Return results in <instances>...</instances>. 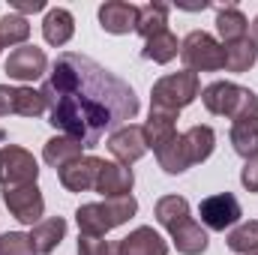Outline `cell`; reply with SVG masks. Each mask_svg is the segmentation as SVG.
I'll use <instances>...</instances> for the list:
<instances>
[{
    "label": "cell",
    "mask_w": 258,
    "mask_h": 255,
    "mask_svg": "<svg viewBox=\"0 0 258 255\" xmlns=\"http://www.w3.org/2000/svg\"><path fill=\"white\" fill-rule=\"evenodd\" d=\"M141 54H144L147 60H153V63H171V60L180 54V42H177V36H174L171 30H162V33L144 39Z\"/></svg>",
    "instance_id": "cell-26"
},
{
    "label": "cell",
    "mask_w": 258,
    "mask_h": 255,
    "mask_svg": "<svg viewBox=\"0 0 258 255\" xmlns=\"http://www.w3.org/2000/svg\"><path fill=\"white\" fill-rule=\"evenodd\" d=\"M201 102L210 114L216 117H228V120H240V117H252L258 114V96L255 90L240 87L234 81H213L201 90Z\"/></svg>",
    "instance_id": "cell-3"
},
{
    "label": "cell",
    "mask_w": 258,
    "mask_h": 255,
    "mask_svg": "<svg viewBox=\"0 0 258 255\" xmlns=\"http://www.w3.org/2000/svg\"><path fill=\"white\" fill-rule=\"evenodd\" d=\"M108 153L120 162V165H132L147 153V141H144V126L138 123H126V126L114 129L105 141Z\"/></svg>",
    "instance_id": "cell-10"
},
{
    "label": "cell",
    "mask_w": 258,
    "mask_h": 255,
    "mask_svg": "<svg viewBox=\"0 0 258 255\" xmlns=\"http://www.w3.org/2000/svg\"><path fill=\"white\" fill-rule=\"evenodd\" d=\"M153 216H156V222L168 231V228H174L177 222H183V219L189 216V201H186L183 195H162V198L156 201V207H153Z\"/></svg>",
    "instance_id": "cell-27"
},
{
    "label": "cell",
    "mask_w": 258,
    "mask_h": 255,
    "mask_svg": "<svg viewBox=\"0 0 258 255\" xmlns=\"http://www.w3.org/2000/svg\"><path fill=\"white\" fill-rule=\"evenodd\" d=\"M132 186H135V174H132L129 165L105 162V159H102V168H99V177H96V186H93L102 198H123V195H132Z\"/></svg>",
    "instance_id": "cell-13"
},
{
    "label": "cell",
    "mask_w": 258,
    "mask_h": 255,
    "mask_svg": "<svg viewBox=\"0 0 258 255\" xmlns=\"http://www.w3.org/2000/svg\"><path fill=\"white\" fill-rule=\"evenodd\" d=\"M3 72L12 78V81H36L48 72V57L39 45H18L9 51L6 63H3Z\"/></svg>",
    "instance_id": "cell-9"
},
{
    "label": "cell",
    "mask_w": 258,
    "mask_h": 255,
    "mask_svg": "<svg viewBox=\"0 0 258 255\" xmlns=\"http://www.w3.org/2000/svg\"><path fill=\"white\" fill-rule=\"evenodd\" d=\"M30 39V24L18 12H6L0 18V45H27Z\"/></svg>",
    "instance_id": "cell-28"
},
{
    "label": "cell",
    "mask_w": 258,
    "mask_h": 255,
    "mask_svg": "<svg viewBox=\"0 0 258 255\" xmlns=\"http://www.w3.org/2000/svg\"><path fill=\"white\" fill-rule=\"evenodd\" d=\"M228 141H231V147H234L237 156L255 159L258 156V114L234 120L231 123V132H228Z\"/></svg>",
    "instance_id": "cell-19"
},
{
    "label": "cell",
    "mask_w": 258,
    "mask_h": 255,
    "mask_svg": "<svg viewBox=\"0 0 258 255\" xmlns=\"http://www.w3.org/2000/svg\"><path fill=\"white\" fill-rule=\"evenodd\" d=\"M222 51H225V69H228V72H249L258 60V45L249 36L222 45Z\"/></svg>",
    "instance_id": "cell-25"
},
{
    "label": "cell",
    "mask_w": 258,
    "mask_h": 255,
    "mask_svg": "<svg viewBox=\"0 0 258 255\" xmlns=\"http://www.w3.org/2000/svg\"><path fill=\"white\" fill-rule=\"evenodd\" d=\"M249 255H258V252H249Z\"/></svg>",
    "instance_id": "cell-37"
},
{
    "label": "cell",
    "mask_w": 258,
    "mask_h": 255,
    "mask_svg": "<svg viewBox=\"0 0 258 255\" xmlns=\"http://www.w3.org/2000/svg\"><path fill=\"white\" fill-rule=\"evenodd\" d=\"M201 93V78L183 69V72H171L162 75L153 90H150V108L153 111H168V114H180L186 105H192L195 96Z\"/></svg>",
    "instance_id": "cell-4"
},
{
    "label": "cell",
    "mask_w": 258,
    "mask_h": 255,
    "mask_svg": "<svg viewBox=\"0 0 258 255\" xmlns=\"http://www.w3.org/2000/svg\"><path fill=\"white\" fill-rule=\"evenodd\" d=\"M249 39H252V42L258 45V15H255V21L249 24Z\"/></svg>",
    "instance_id": "cell-36"
},
{
    "label": "cell",
    "mask_w": 258,
    "mask_h": 255,
    "mask_svg": "<svg viewBox=\"0 0 258 255\" xmlns=\"http://www.w3.org/2000/svg\"><path fill=\"white\" fill-rule=\"evenodd\" d=\"M135 213H138V201H135L132 195H123V198H102V201L81 204V207L75 210L78 234H87V237H105L111 228L126 225Z\"/></svg>",
    "instance_id": "cell-2"
},
{
    "label": "cell",
    "mask_w": 258,
    "mask_h": 255,
    "mask_svg": "<svg viewBox=\"0 0 258 255\" xmlns=\"http://www.w3.org/2000/svg\"><path fill=\"white\" fill-rule=\"evenodd\" d=\"M12 9H15L18 15H24V12H42V9H45V3H42V0H27V3H18V0H15V3H12Z\"/></svg>",
    "instance_id": "cell-35"
},
{
    "label": "cell",
    "mask_w": 258,
    "mask_h": 255,
    "mask_svg": "<svg viewBox=\"0 0 258 255\" xmlns=\"http://www.w3.org/2000/svg\"><path fill=\"white\" fill-rule=\"evenodd\" d=\"M45 96L42 90H33V87H15V114L21 117H39L45 114Z\"/></svg>",
    "instance_id": "cell-30"
},
{
    "label": "cell",
    "mask_w": 258,
    "mask_h": 255,
    "mask_svg": "<svg viewBox=\"0 0 258 255\" xmlns=\"http://www.w3.org/2000/svg\"><path fill=\"white\" fill-rule=\"evenodd\" d=\"M9 114H15V87L0 84V117H9Z\"/></svg>",
    "instance_id": "cell-34"
},
{
    "label": "cell",
    "mask_w": 258,
    "mask_h": 255,
    "mask_svg": "<svg viewBox=\"0 0 258 255\" xmlns=\"http://www.w3.org/2000/svg\"><path fill=\"white\" fill-rule=\"evenodd\" d=\"M81 150H84L81 141H75V138H69V135H54V138L45 141V147H42V159H45L51 168L60 171V168L69 165V162L81 159Z\"/></svg>",
    "instance_id": "cell-20"
},
{
    "label": "cell",
    "mask_w": 258,
    "mask_h": 255,
    "mask_svg": "<svg viewBox=\"0 0 258 255\" xmlns=\"http://www.w3.org/2000/svg\"><path fill=\"white\" fill-rule=\"evenodd\" d=\"M0 48H3V45H0Z\"/></svg>",
    "instance_id": "cell-38"
},
{
    "label": "cell",
    "mask_w": 258,
    "mask_h": 255,
    "mask_svg": "<svg viewBox=\"0 0 258 255\" xmlns=\"http://www.w3.org/2000/svg\"><path fill=\"white\" fill-rule=\"evenodd\" d=\"M138 24V6L126 0H108L99 6V27L111 36H123L132 33Z\"/></svg>",
    "instance_id": "cell-12"
},
{
    "label": "cell",
    "mask_w": 258,
    "mask_h": 255,
    "mask_svg": "<svg viewBox=\"0 0 258 255\" xmlns=\"http://www.w3.org/2000/svg\"><path fill=\"white\" fill-rule=\"evenodd\" d=\"M198 213H201V225L210 228V231L234 228V225L240 222V216H243L240 201H237V195H231V192H216V195L204 198L201 207H198Z\"/></svg>",
    "instance_id": "cell-7"
},
{
    "label": "cell",
    "mask_w": 258,
    "mask_h": 255,
    "mask_svg": "<svg viewBox=\"0 0 258 255\" xmlns=\"http://www.w3.org/2000/svg\"><path fill=\"white\" fill-rule=\"evenodd\" d=\"M120 255H168V243L150 225H138L120 240Z\"/></svg>",
    "instance_id": "cell-14"
},
{
    "label": "cell",
    "mask_w": 258,
    "mask_h": 255,
    "mask_svg": "<svg viewBox=\"0 0 258 255\" xmlns=\"http://www.w3.org/2000/svg\"><path fill=\"white\" fill-rule=\"evenodd\" d=\"M174 246L180 255H201L207 249L210 237H207V228H201V222H195L192 216H186L183 222H177L174 228H168Z\"/></svg>",
    "instance_id": "cell-15"
},
{
    "label": "cell",
    "mask_w": 258,
    "mask_h": 255,
    "mask_svg": "<svg viewBox=\"0 0 258 255\" xmlns=\"http://www.w3.org/2000/svg\"><path fill=\"white\" fill-rule=\"evenodd\" d=\"M42 36H45V42L54 45V48L66 45V42L75 36V18H72V12L63 9V6L48 9V12H45V21H42Z\"/></svg>",
    "instance_id": "cell-18"
},
{
    "label": "cell",
    "mask_w": 258,
    "mask_h": 255,
    "mask_svg": "<svg viewBox=\"0 0 258 255\" xmlns=\"http://www.w3.org/2000/svg\"><path fill=\"white\" fill-rule=\"evenodd\" d=\"M3 204L9 207V213H12L21 225H30V228H33L36 222H42L45 198H42V189H39L36 183L3 189Z\"/></svg>",
    "instance_id": "cell-8"
},
{
    "label": "cell",
    "mask_w": 258,
    "mask_h": 255,
    "mask_svg": "<svg viewBox=\"0 0 258 255\" xmlns=\"http://www.w3.org/2000/svg\"><path fill=\"white\" fill-rule=\"evenodd\" d=\"M78 255H120V240L117 243H108L102 237H87V234H78Z\"/></svg>",
    "instance_id": "cell-32"
},
{
    "label": "cell",
    "mask_w": 258,
    "mask_h": 255,
    "mask_svg": "<svg viewBox=\"0 0 258 255\" xmlns=\"http://www.w3.org/2000/svg\"><path fill=\"white\" fill-rule=\"evenodd\" d=\"M240 183L246 192H258V156L246 159V165L240 168Z\"/></svg>",
    "instance_id": "cell-33"
},
{
    "label": "cell",
    "mask_w": 258,
    "mask_h": 255,
    "mask_svg": "<svg viewBox=\"0 0 258 255\" xmlns=\"http://www.w3.org/2000/svg\"><path fill=\"white\" fill-rule=\"evenodd\" d=\"M66 237V219L63 216H51V219H42L30 228V243H33V252L36 255H51Z\"/></svg>",
    "instance_id": "cell-16"
},
{
    "label": "cell",
    "mask_w": 258,
    "mask_h": 255,
    "mask_svg": "<svg viewBox=\"0 0 258 255\" xmlns=\"http://www.w3.org/2000/svg\"><path fill=\"white\" fill-rule=\"evenodd\" d=\"M180 60L189 72H219L225 69V51L222 42L216 36H210L207 30H192L183 42H180Z\"/></svg>",
    "instance_id": "cell-5"
},
{
    "label": "cell",
    "mask_w": 258,
    "mask_h": 255,
    "mask_svg": "<svg viewBox=\"0 0 258 255\" xmlns=\"http://www.w3.org/2000/svg\"><path fill=\"white\" fill-rule=\"evenodd\" d=\"M228 249L237 255H249L258 252V222L249 219V222H240L228 231Z\"/></svg>",
    "instance_id": "cell-29"
},
{
    "label": "cell",
    "mask_w": 258,
    "mask_h": 255,
    "mask_svg": "<svg viewBox=\"0 0 258 255\" xmlns=\"http://www.w3.org/2000/svg\"><path fill=\"white\" fill-rule=\"evenodd\" d=\"M48 123L60 135L99 147L105 132L126 126L138 114V96L120 75L96 63L87 54L63 51L42 81Z\"/></svg>",
    "instance_id": "cell-1"
},
{
    "label": "cell",
    "mask_w": 258,
    "mask_h": 255,
    "mask_svg": "<svg viewBox=\"0 0 258 255\" xmlns=\"http://www.w3.org/2000/svg\"><path fill=\"white\" fill-rule=\"evenodd\" d=\"M183 141H186V153H189V162L198 165L204 159H210L213 147H216V132L204 123H195L183 132Z\"/></svg>",
    "instance_id": "cell-22"
},
{
    "label": "cell",
    "mask_w": 258,
    "mask_h": 255,
    "mask_svg": "<svg viewBox=\"0 0 258 255\" xmlns=\"http://www.w3.org/2000/svg\"><path fill=\"white\" fill-rule=\"evenodd\" d=\"M156 162H159V168L165 171V174H183L186 168H192V162H189V153H186V141H183V135L177 132L159 153H156Z\"/></svg>",
    "instance_id": "cell-24"
},
{
    "label": "cell",
    "mask_w": 258,
    "mask_h": 255,
    "mask_svg": "<svg viewBox=\"0 0 258 255\" xmlns=\"http://www.w3.org/2000/svg\"><path fill=\"white\" fill-rule=\"evenodd\" d=\"M36 177H39V165L30 150H24L18 144H6L0 150V186L3 189L36 183Z\"/></svg>",
    "instance_id": "cell-6"
},
{
    "label": "cell",
    "mask_w": 258,
    "mask_h": 255,
    "mask_svg": "<svg viewBox=\"0 0 258 255\" xmlns=\"http://www.w3.org/2000/svg\"><path fill=\"white\" fill-rule=\"evenodd\" d=\"M168 12H171L168 3H144V6H138V24H135V33L144 36V39H150V36L168 30Z\"/></svg>",
    "instance_id": "cell-21"
},
{
    "label": "cell",
    "mask_w": 258,
    "mask_h": 255,
    "mask_svg": "<svg viewBox=\"0 0 258 255\" xmlns=\"http://www.w3.org/2000/svg\"><path fill=\"white\" fill-rule=\"evenodd\" d=\"M0 255H36L33 243H30V234H24V231L0 234Z\"/></svg>",
    "instance_id": "cell-31"
},
{
    "label": "cell",
    "mask_w": 258,
    "mask_h": 255,
    "mask_svg": "<svg viewBox=\"0 0 258 255\" xmlns=\"http://www.w3.org/2000/svg\"><path fill=\"white\" fill-rule=\"evenodd\" d=\"M174 135H177V114L153 111V108H150V117H147V123H144V141H147V150L159 153Z\"/></svg>",
    "instance_id": "cell-17"
},
{
    "label": "cell",
    "mask_w": 258,
    "mask_h": 255,
    "mask_svg": "<svg viewBox=\"0 0 258 255\" xmlns=\"http://www.w3.org/2000/svg\"><path fill=\"white\" fill-rule=\"evenodd\" d=\"M216 30L222 36V45H228V42H237V39L249 36L246 33L249 30V21H246V15L237 6H222L216 12Z\"/></svg>",
    "instance_id": "cell-23"
},
{
    "label": "cell",
    "mask_w": 258,
    "mask_h": 255,
    "mask_svg": "<svg viewBox=\"0 0 258 255\" xmlns=\"http://www.w3.org/2000/svg\"><path fill=\"white\" fill-rule=\"evenodd\" d=\"M99 168H102V159L99 156H81L75 162H69L66 168L57 171V180L66 192H87L96 186V177H99Z\"/></svg>",
    "instance_id": "cell-11"
}]
</instances>
